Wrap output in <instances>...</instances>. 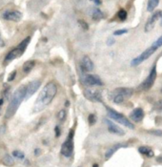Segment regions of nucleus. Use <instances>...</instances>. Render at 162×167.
I'll return each instance as SVG.
<instances>
[{
    "label": "nucleus",
    "mask_w": 162,
    "mask_h": 167,
    "mask_svg": "<svg viewBox=\"0 0 162 167\" xmlns=\"http://www.w3.org/2000/svg\"><path fill=\"white\" fill-rule=\"evenodd\" d=\"M56 92H57V87L56 85V83L49 82L48 84H46L43 87V89H42V91L39 93L37 99L35 101L33 106V112L38 113L43 111L52 102V99L55 98Z\"/></svg>",
    "instance_id": "nucleus-1"
},
{
    "label": "nucleus",
    "mask_w": 162,
    "mask_h": 167,
    "mask_svg": "<svg viewBox=\"0 0 162 167\" xmlns=\"http://www.w3.org/2000/svg\"><path fill=\"white\" fill-rule=\"evenodd\" d=\"M26 93H27V86L25 85H22L16 89L15 92L13 94V97L11 98L8 108L6 110V114H5L6 117L10 118L15 114L23 99L26 98Z\"/></svg>",
    "instance_id": "nucleus-2"
},
{
    "label": "nucleus",
    "mask_w": 162,
    "mask_h": 167,
    "mask_svg": "<svg viewBox=\"0 0 162 167\" xmlns=\"http://www.w3.org/2000/svg\"><path fill=\"white\" fill-rule=\"evenodd\" d=\"M134 94V90L132 88H117L111 94V98L113 100V103L116 104H121L122 102H124V100L126 98H131Z\"/></svg>",
    "instance_id": "nucleus-3"
},
{
    "label": "nucleus",
    "mask_w": 162,
    "mask_h": 167,
    "mask_svg": "<svg viewBox=\"0 0 162 167\" xmlns=\"http://www.w3.org/2000/svg\"><path fill=\"white\" fill-rule=\"evenodd\" d=\"M106 111H107V115L110 118H112L113 120H115L116 122H118L122 125H124L125 127H127L129 129H135V125L134 123H132L129 118L126 117L124 115L120 114V113H118L117 111L112 109L111 107H106Z\"/></svg>",
    "instance_id": "nucleus-4"
},
{
    "label": "nucleus",
    "mask_w": 162,
    "mask_h": 167,
    "mask_svg": "<svg viewBox=\"0 0 162 167\" xmlns=\"http://www.w3.org/2000/svg\"><path fill=\"white\" fill-rule=\"evenodd\" d=\"M30 41H31V37H27L25 39L22 40L21 42L17 45L16 48H14V50H11V52L8 53V55L5 57V61H11V60H14V59L21 56L24 53V52L26 51Z\"/></svg>",
    "instance_id": "nucleus-5"
},
{
    "label": "nucleus",
    "mask_w": 162,
    "mask_h": 167,
    "mask_svg": "<svg viewBox=\"0 0 162 167\" xmlns=\"http://www.w3.org/2000/svg\"><path fill=\"white\" fill-rule=\"evenodd\" d=\"M74 136H75V130L71 129L68 134L67 140H66L61 146V154L65 158H71L74 155V148H75V143H74Z\"/></svg>",
    "instance_id": "nucleus-6"
},
{
    "label": "nucleus",
    "mask_w": 162,
    "mask_h": 167,
    "mask_svg": "<svg viewBox=\"0 0 162 167\" xmlns=\"http://www.w3.org/2000/svg\"><path fill=\"white\" fill-rule=\"evenodd\" d=\"M157 65H154L152 67L151 71H150V73L148 75V76L146 77V79L144 80L141 84L139 85V90L141 91H148L150 90L154 84V81H155V79H157Z\"/></svg>",
    "instance_id": "nucleus-7"
},
{
    "label": "nucleus",
    "mask_w": 162,
    "mask_h": 167,
    "mask_svg": "<svg viewBox=\"0 0 162 167\" xmlns=\"http://www.w3.org/2000/svg\"><path fill=\"white\" fill-rule=\"evenodd\" d=\"M157 48L154 47L153 45L151 47H149L148 49H146L142 53H140L138 56H136L135 58H134L133 60H132V62H131L132 66H137V65L141 64L143 61H145L146 59H148L150 56H152L153 53L157 52Z\"/></svg>",
    "instance_id": "nucleus-8"
},
{
    "label": "nucleus",
    "mask_w": 162,
    "mask_h": 167,
    "mask_svg": "<svg viewBox=\"0 0 162 167\" xmlns=\"http://www.w3.org/2000/svg\"><path fill=\"white\" fill-rule=\"evenodd\" d=\"M84 97L88 100L92 101V102H102L103 98H102V94L98 90H91V89H86L83 92Z\"/></svg>",
    "instance_id": "nucleus-9"
},
{
    "label": "nucleus",
    "mask_w": 162,
    "mask_h": 167,
    "mask_svg": "<svg viewBox=\"0 0 162 167\" xmlns=\"http://www.w3.org/2000/svg\"><path fill=\"white\" fill-rule=\"evenodd\" d=\"M2 16L5 20L18 22L22 18V13L17 10H8L4 11Z\"/></svg>",
    "instance_id": "nucleus-10"
},
{
    "label": "nucleus",
    "mask_w": 162,
    "mask_h": 167,
    "mask_svg": "<svg viewBox=\"0 0 162 167\" xmlns=\"http://www.w3.org/2000/svg\"><path fill=\"white\" fill-rule=\"evenodd\" d=\"M162 17V11H154V13L149 17L148 21L146 22V25H145V32H151L152 30L154 28V25L155 23H157V21L161 18Z\"/></svg>",
    "instance_id": "nucleus-11"
},
{
    "label": "nucleus",
    "mask_w": 162,
    "mask_h": 167,
    "mask_svg": "<svg viewBox=\"0 0 162 167\" xmlns=\"http://www.w3.org/2000/svg\"><path fill=\"white\" fill-rule=\"evenodd\" d=\"M84 83L89 86H102L103 82L97 75H87L84 77Z\"/></svg>",
    "instance_id": "nucleus-12"
},
{
    "label": "nucleus",
    "mask_w": 162,
    "mask_h": 167,
    "mask_svg": "<svg viewBox=\"0 0 162 167\" xmlns=\"http://www.w3.org/2000/svg\"><path fill=\"white\" fill-rule=\"evenodd\" d=\"M104 121L106 122L107 126H108V130H109L110 133L118 135V136H123L125 134V132L123 131L122 128H120L116 123H113L112 120H110V119H104Z\"/></svg>",
    "instance_id": "nucleus-13"
},
{
    "label": "nucleus",
    "mask_w": 162,
    "mask_h": 167,
    "mask_svg": "<svg viewBox=\"0 0 162 167\" xmlns=\"http://www.w3.org/2000/svg\"><path fill=\"white\" fill-rule=\"evenodd\" d=\"M41 85V81L40 80H33L32 82H30L27 85V93H26V98H30L32 95L37 92L39 87Z\"/></svg>",
    "instance_id": "nucleus-14"
},
{
    "label": "nucleus",
    "mask_w": 162,
    "mask_h": 167,
    "mask_svg": "<svg viewBox=\"0 0 162 167\" xmlns=\"http://www.w3.org/2000/svg\"><path fill=\"white\" fill-rule=\"evenodd\" d=\"M144 111L142 108H135L131 112L130 118L135 122H140L144 118Z\"/></svg>",
    "instance_id": "nucleus-15"
},
{
    "label": "nucleus",
    "mask_w": 162,
    "mask_h": 167,
    "mask_svg": "<svg viewBox=\"0 0 162 167\" xmlns=\"http://www.w3.org/2000/svg\"><path fill=\"white\" fill-rule=\"evenodd\" d=\"M80 67L82 71L84 72H91L94 70V63L92 61V59L90 58L88 56H83L81 63H80Z\"/></svg>",
    "instance_id": "nucleus-16"
},
{
    "label": "nucleus",
    "mask_w": 162,
    "mask_h": 167,
    "mask_svg": "<svg viewBox=\"0 0 162 167\" xmlns=\"http://www.w3.org/2000/svg\"><path fill=\"white\" fill-rule=\"evenodd\" d=\"M127 145L125 144V143H116V144H113L112 147H110L108 150L106 151L105 153V159H109L113 157V155L115 154L118 149H120L122 147H126Z\"/></svg>",
    "instance_id": "nucleus-17"
},
{
    "label": "nucleus",
    "mask_w": 162,
    "mask_h": 167,
    "mask_svg": "<svg viewBox=\"0 0 162 167\" xmlns=\"http://www.w3.org/2000/svg\"><path fill=\"white\" fill-rule=\"evenodd\" d=\"M104 17V14L102 13V11L98 8H94L93 9V13H92V19L94 21H100L102 18Z\"/></svg>",
    "instance_id": "nucleus-18"
},
{
    "label": "nucleus",
    "mask_w": 162,
    "mask_h": 167,
    "mask_svg": "<svg viewBox=\"0 0 162 167\" xmlns=\"http://www.w3.org/2000/svg\"><path fill=\"white\" fill-rule=\"evenodd\" d=\"M138 151H139L140 154H142V155H146V156L149 157V158L154 157V151H153L150 147H148V146H140V147L138 148Z\"/></svg>",
    "instance_id": "nucleus-19"
},
{
    "label": "nucleus",
    "mask_w": 162,
    "mask_h": 167,
    "mask_svg": "<svg viewBox=\"0 0 162 167\" xmlns=\"http://www.w3.org/2000/svg\"><path fill=\"white\" fill-rule=\"evenodd\" d=\"M35 66V61L34 60H29V61H26L25 63L23 64V72L24 73H26V74H28V73H30L33 69V67Z\"/></svg>",
    "instance_id": "nucleus-20"
},
{
    "label": "nucleus",
    "mask_w": 162,
    "mask_h": 167,
    "mask_svg": "<svg viewBox=\"0 0 162 167\" xmlns=\"http://www.w3.org/2000/svg\"><path fill=\"white\" fill-rule=\"evenodd\" d=\"M159 3V0H149L148 4H147V11L152 13L154 11V10L157 7V5Z\"/></svg>",
    "instance_id": "nucleus-21"
},
{
    "label": "nucleus",
    "mask_w": 162,
    "mask_h": 167,
    "mask_svg": "<svg viewBox=\"0 0 162 167\" xmlns=\"http://www.w3.org/2000/svg\"><path fill=\"white\" fill-rule=\"evenodd\" d=\"M127 15H128L127 11H126V10H124V9H120L116 14L117 18L120 21H125L126 18H127Z\"/></svg>",
    "instance_id": "nucleus-22"
},
{
    "label": "nucleus",
    "mask_w": 162,
    "mask_h": 167,
    "mask_svg": "<svg viewBox=\"0 0 162 167\" xmlns=\"http://www.w3.org/2000/svg\"><path fill=\"white\" fill-rule=\"evenodd\" d=\"M3 163L7 166H13L14 164V160L13 157L10 156V155H6L3 159Z\"/></svg>",
    "instance_id": "nucleus-23"
},
{
    "label": "nucleus",
    "mask_w": 162,
    "mask_h": 167,
    "mask_svg": "<svg viewBox=\"0 0 162 167\" xmlns=\"http://www.w3.org/2000/svg\"><path fill=\"white\" fill-rule=\"evenodd\" d=\"M66 117H67V113H66L65 110H60V111L58 112V114H57V118H58L61 122H63V121L65 120Z\"/></svg>",
    "instance_id": "nucleus-24"
},
{
    "label": "nucleus",
    "mask_w": 162,
    "mask_h": 167,
    "mask_svg": "<svg viewBox=\"0 0 162 167\" xmlns=\"http://www.w3.org/2000/svg\"><path fill=\"white\" fill-rule=\"evenodd\" d=\"M78 25H79V27L83 30V31H88V30H89V25H88V23H87L85 20L79 19V20H78Z\"/></svg>",
    "instance_id": "nucleus-25"
},
{
    "label": "nucleus",
    "mask_w": 162,
    "mask_h": 167,
    "mask_svg": "<svg viewBox=\"0 0 162 167\" xmlns=\"http://www.w3.org/2000/svg\"><path fill=\"white\" fill-rule=\"evenodd\" d=\"M88 121H89L90 125L95 124V122H97V116H95L94 114H90L88 117Z\"/></svg>",
    "instance_id": "nucleus-26"
},
{
    "label": "nucleus",
    "mask_w": 162,
    "mask_h": 167,
    "mask_svg": "<svg viewBox=\"0 0 162 167\" xmlns=\"http://www.w3.org/2000/svg\"><path fill=\"white\" fill-rule=\"evenodd\" d=\"M13 156L19 159H24V158H25V155H24V153L20 152V151H14L13 152Z\"/></svg>",
    "instance_id": "nucleus-27"
},
{
    "label": "nucleus",
    "mask_w": 162,
    "mask_h": 167,
    "mask_svg": "<svg viewBox=\"0 0 162 167\" xmlns=\"http://www.w3.org/2000/svg\"><path fill=\"white\" fill-rule=\"evenodd\" d=\"M153 46L157 48V49H158V48H160L162 46V35L154 41V42L153 43Z\"/></svg>",
    "instance_id": "nucleus-28"
},
{
    "label": "nucleus",
    "mask_w": 162,
    "mask_h": 167,
    "mask_svg": "<svg viewBox=\"0 0 162 167\" xmlns=\"http://www.w3.org/2000/svg\"><path fill=\"white\" fill-rule=\"evenodd\" d=\"M127 33H128L127 29H120V30H117V31H116L115 33H113V34H115V35H122V34H127Z\"/></svg>",
    "instance_id": "nucleus-29"
},
{
    "label": "nucleus",
    "mask_w": 162,
    "mask_h": 167,
    "mask_svg": "<svg viewBox=\"0 0 162 167\" xmlns=\"http://www.w3.org/2000/svg\"><path fill=\"white\" fill-rule=\"evenodd\" d=\"M149 133L152 135H154V136H162L161 130H152V131H149Z\"/></svg>",
    "instance_id": "nucleus-30"
},
{
    "label": "nucleus",
    "mask_w": 162,
    "mask_h": 167,
    "mask_svg": "<svg viewBox=\"0 0 162 167\" xmlns=\"http://www.w3.org/2000/svg\"><path fill=\"white\" fill-rule=\"evenodd\" d=\"M55 132H56V138H58V136H60L61 135V131H60V127L58 126V125H56V128H55Z\"/></svg>",
    "instance_id": "nucleus-31"
},
{
    "label": "nucleus",
    "mask_w": 162,
    "mask_h": 167,
    "mask_svg": "<svg viewBox=\"0 0 162 167\" xmlns=\"http://www.w3.org/2000/svg\"><path fill=\"white\" fill-rule=\"evenodd\" d=\"M155 109H157V111L161 112L162 113V99L159 100L158 102L157 103V105H155Z\"/></svg>",
    "instance_id": "nucleus-32"
},
{
    "label": "nucleus",
    "mask_w": 162,
    "mask_h": 167,
    "mask_svg": "<svg viewBox=\"0 0 162 167\" xmlns=\"http://www.w3.org/2000/svg\"><path fill=\"white\" fill-rule=\"evenodd\" d=\"M15 75H16V71H14L13 73H11L10 76L8 77V81H13L15 79Z\"/></svg>",
    "instance_id": "nucleus-33"
},
{
    "label": "nucleus",
    "mask_w": 162,
    "mask_h": 167,
    "mask_svg": "<svg viewBox=\"0 0 162 167\" xmlns=\"http://www.w3.org/2000/svg\"><path fill=\"white\" fill-rule=\"evenodd\" d=\"M115 42H116V40L113 38H112V37H110V38H108V40H107V45L108 46H112Z\"/></svg>",
    "instance_id": "nucleus-34"
},
{
    "label": "nucleus",
    "mask_w": 162,
    "mask_h": 167,
    "mask_svg": "<svg viewBox=\"0 0 162 167\" xmlns=\"http://www.w3.org/2000/svg\"><path fill=\"white\" fill-rule=\"evenodd\" d=\"M90 1H92L93 3H94L97 6H99L102 4V0H90Z\"/></svg>",
    "instance_id": "nucleus-35"
},
{
    "label": "nucleus",
    "mask_w": 162,
    "mask_h": 167,
    "mask_svg": "<svg viewBox=\"0 0 162 167\" xmlns=\"http://www.w3.org/2000/svg\"><path fill=\"white\" fill-rule=\"evenodd\" d=\"M39 154H40V149H35V150H34V155H35V156H38Z\"/></svg>",
    "instance_id": "nucleus-36"
},
{
    "label": "nucleus",
    "mask_w": 162,
    "mask_h": 167,
    "mask_svg": "<svg viewBox=\"0 0 162 167\" xmlns=\"http://www.w3.org/2000/svg\"><path fill=\"white\" fill-rule=\"evenodd\" d=\"M4 45H5L4 41H3V39L1 38V37H0V47H3Z\"/></svg>",
    "instance_id": "nucleus-37"
},
{
    "label": "nucleus",
    "mask_w": 162,
    "mask_h": 167,
    "mask_svg": "<svg viewBox=\"0 0 162 167\" xmlns=\"http://www.w3.org/2000/svg\"><path fill=\"white\" fill-rule=\"evenodd\" d=\"M70 105V102H69V101H66V103H65V106L66 107H68Z\"/></svg>",
    "instance_id": "nucleus-38"
},
{
    "label": "nucleus",
    "mask_w": 162,
    "mask_h": 167,
    "mask_svg": "<svg viewBox=\"0 0 162 167\" xmlns=\"http://www.w3.org/2000/svg\"><path fill=\"white\" fill-rule=\"evenodd\" d=\"M3 103V99H0V105H2Z\"/></svg>",
    "instance_id": "nucleus-39"
},
{
    "label": "nucleus",
    "mask_w": 162,
    "mask_h": 167,
    "mask_svg": "<svg viewBox=\"0 0 162 167\" xmlns=\"http://www.w3.org/2000/svg\"><path fill=\"white\" fill-rule=\"evenodd\" d=\"M94 167H98V165H97V164H94Z\"/></svg>",
    "instance_id": "nucleus-40"
},
{
    "label": "nucleus",
    "mask_w": 162,
    "mask_h": 167,
    "mask_svg": "<svg viewBox=\"0 0 162 167\" xmlns=\"http://www.w3.org/2000/svg\"><path fill=\"white\" fill-rule=\"evenodd\" d=\"M160 25L162 26V17H161V23H160Z\"/></svg>",
    "instance_id": "nucleus-41"
},
{
    "label": "nucleus",
    "mask_w": 162,
    "mask_h": 167,
    "mask_svg": "<svg viewBox=\"0 0 162 167\" xmlns=\"http://www.w3.org/2000/svg\"><path fill=\"white\" fill-rule=\"evenodd\" d=\"M161 93H162V89H161Z\"/></svg>",
    "instance_id": "nucleus-42"
}]
</instances>
